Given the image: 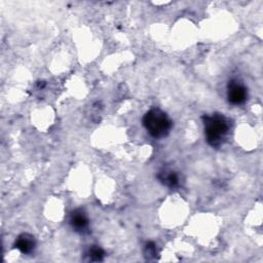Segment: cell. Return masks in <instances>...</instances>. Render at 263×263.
Returning a JSON list of instances; mask_svg holds the SVG:
<instances>
[{
	"mask_svg": "<svg viewBox=\"0 0 263 263\" xmlns=\"http://www.w3.org/2000/svg\"><path fill=\"white\" fill-rule=\"evenodd\" d=\"M204 135L208 144L214 148L222 146L231 128V121L224 114L213 113L202 117Z\"/></svg>",
	"mask_w": 263,
	"mask_h": 263,
	"instance_id": "1",
	"label": "cell"
},
{
	"mask_svg": "<svg viewBox=\"0 0 263 263\" xmlns=\"http://www.w3.org/2000/svg\"><path fill=\"white\" fill-rule=\"evenodd\" d=\"M142 122L146 130L156 139L166 137L173 126L171 118L159 108H152L147 111L143 116Z\"/></svg>",
	"mask_w": 263,
	"mask_h": 263,
	"instance_id": "2",
	"label": "cell"
},
{
	"mask_svg": "<svg viewBox=\"0 0 263 263\" xmlns=\"http://www.w3.org/2000/svg\"><path fill=\"white\" fill-rule=\"evenodd\" d=\"M227 99L231 105H242L248 99V89L245 84L237 79L229 80L227 84Z\"/></svg>",
	"mask_w": 263,
	"mask_h": 263,
	"instance_id": "3",
	"label": "cell"
},
{
	"mask_svg": "<svg viewBox=\"0 0 263 263\" xmlns=\"http://www.w3.org/2000/svg\"><path fill=\"white\" fill-rule=\"evenodd\" d=\"M70 225L77 232H84L88 229L89 220L82 209L74 210L70 215Z\"/></svg>",
	"mask_w": 263,
	"mask_h": 263,
	"instance_id": "4",
	"label": "cell"
},
{
	"mask_svg": "<svg viewBox=\"0 0 263 263\" xmlns=\"http://www.w3.org/2000/svg\"><path fill=\"white\" fill-rule=\"evenodd\" d=\"M156 178L159 180L161 184L164 186L173 189L180 185V178L179 175L172 170L168 168H162L157 173Z\"/></svg>",
	"mask_w": 263,
	"mask_h": 263,
	"instance_id": "5",
	"label": "cell"
},
{
	"mask_svg": "<svg viewBox=\"0 0 263 263\" xmlns=\"http://www.w3.org/2000/svg\"><path fill=\"white\" fill-rule=\"evenodd\" d=\"M35 238L29 233L20 234L14 242V247L23 254H31L35 249Z\"/></svg>",
	"mask_w": 263,
	"mask_h": 263,
	"instance_id": "6",
	"label": "cell"
},
{
	"mask_svg": "<svg viewBox=\"0 0 263 263\" xmlns=\"http://www.w3.org/2000/svg\"><path fill=\"white\" fill-rule=\"evenodd\" d=\"M85 256L87 257L88 261L99 262V261H103L104 256H105V252L99 246H90L87 249V251L85 252Z\"/></svg>",
	"mask_w": 263,
	"mask_h": 263,
	"instance_id": "7",
	"label": "cell"
},
{
	"mask_svg": "<svg viewBox=\"0 0 263 263\" xmlns=\"http://www.w3.org/2000/svg\"><path fill=\"white\" fill-rule=\"evenodd\" d=\"M144 255L148 259L154 258L156 256V246L153 241L146 242V245L144 247Z\"/></svg>",
	"mask_w": 263,
	"mask_h": 263,
	"instance_id": "8",
	"label": "cell"
}]
</instances>
